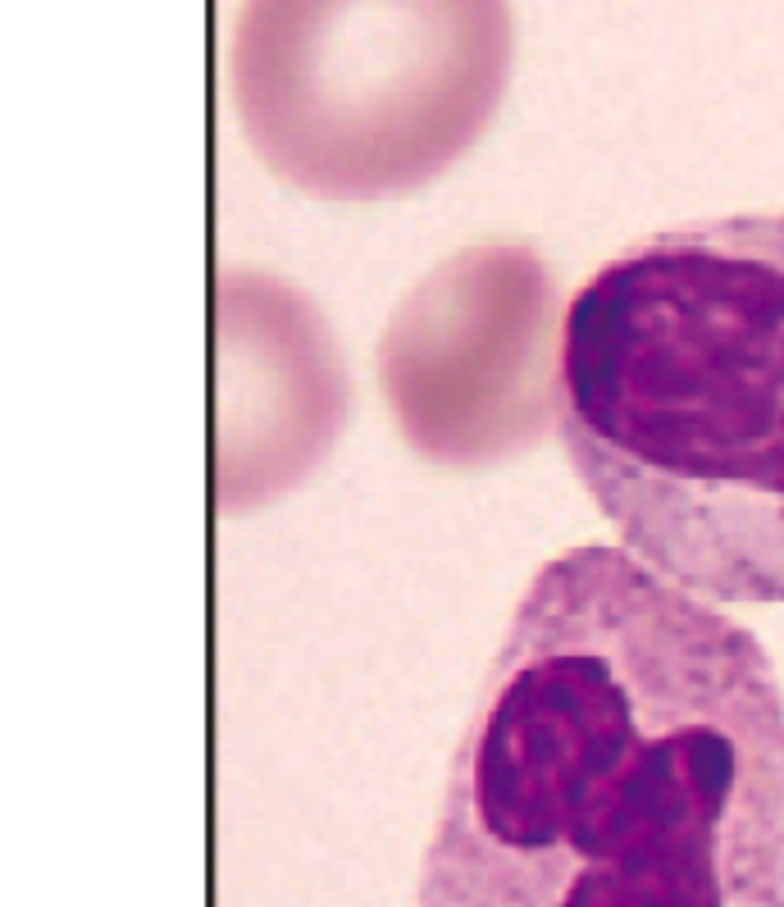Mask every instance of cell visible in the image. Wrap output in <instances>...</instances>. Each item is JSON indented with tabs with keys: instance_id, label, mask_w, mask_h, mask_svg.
<instances>
[{
	"instance_id": "obj_5",
	"label": "cell",
	"mask_w": 784,
	"mask_h": 907,
	"mask_svg": "<svg viewBox=\"0 0 784 907\" xmlns=\"http://www.w3.org/2000/svg\"><path fill=\"white\" fill-rule=\"evenodd\" d=\"M351 379L334 329L297 283L215 278V506L256 511L306 484L347 429Z\"/></svg>"
},
{
	"instance_id": "obj_4",
	"label": "cell",
	"mask_w": 784,
	"mask_h": 907,
	"mask_svg": "<svg viewBox=\"0 0 784 907\" xmlns=\"http://www.w3.org/2000/svg\"><path fill=\"white\" fill-rule=\"evenodd\" d=\"M562 356L566 315L547 261L524 242H474L411 283L374 370L420 461L484 470L543 443Z\"/></svg>"
},
{
	"instance_id": "obj_1",
	"label": "cell",
	"mask_w": 784,
	"mask_h": 907,
	"mask_svg": "<svg viewBox=\"0 0 784 907\" xmlns=\"http://www.w3.org/2000/svg\"><path fill=\"white\" fill-rule=\"evenodd\" d=\"M420 903L780 907L784 693L762 643L643 557H552L451 757Z\"/></svg>"
},
{
	"instance_id": "obj_3",
	"label": "cell",
	"mask_w": 784,
	"mask_h": 907,
	"mask_svg": "<svg viewBox=\"0 0 784 907\" xmlns=\"http://www.w3.org/2000/svg\"><path fill=\"white\" fill-rule=\"evenodd\" d=\"M511 56V0H242L229 83L269 174L319 201H384L484 138Z\"/></svg>"
},
{
	"instance_id": "obj_2",
	"label": "cell",
	"mask_w": 784,
	"mask_h": 907,
	"mask_svg": "<svg viewBox=\"0 0 784 907\" xmlns=\"http://www.w3.org/2000/svg\"><path fill=\"white\" fill-rule=\"evenodd\" d=\"M556 438L666 580L784 602V211L606 261L566 310Z\"/></svg>"
}]
</instances>
